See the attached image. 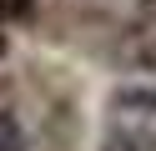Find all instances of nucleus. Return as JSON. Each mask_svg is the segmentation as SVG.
I'll use <instances>...</instances> for the list:
<instances>
[{"mask_svg": "<svg viewBox=\"0 0 156 151\" xmlns=\"http://www.w3.org/2000/svg\"><path fill=\"white\" fill-rule=\"evenodd\" d=\"M0 151H25V131L10 111H0Z\"/></svg>", "mask_w": 156, "mask_h": 151, "instance_id": "1", "label": "nucleus"}]
</instances>
